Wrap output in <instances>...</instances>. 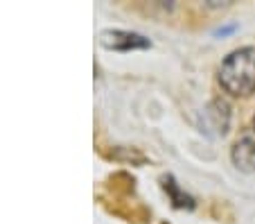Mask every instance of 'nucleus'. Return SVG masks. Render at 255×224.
Here are the masks:
<instances>
[{
	"instance_id": "nucleus-2",
	"label": "nucleus",
	"mask_w": 255,
	"mask_h": 224,
	"mask_svg": "<svg viewBox=\"0 0 255 224\" xmlns=\"http://www.w3.org/2000/svg\"><path fill=\"white\" fill-rule=\"evenodd\" d=\"M231 159L242 172H255V134L237 138L231 150Z\"/></svg>"
},
{
	"instance_id": "nucleus-5",
	"label": "nucleus",
	"mask_w": 255,
	"mask_h": 224,
	"mask_svg": "<svg viewBox=\"0 0 255 224\" xmlns=\"http://www.w3.org/2000/svg\"><path fill=\"white\" fill-rule=\"evenodd\" d=\"M253 132H255V116H253Z\"/></svg>"
},
{
	"instance_id": "nucleus-4",
	"label": "nucleus",
	"mask_w": 255,
	"mask_h": 224,
	"mask_svg": "<svg viewBox=\"0 0 255 224\" xmlns=\"http://www.w3.org/2000/svg\"><path fill=\"white\" fill-rule=\"evenodd\" d=\"M203 116L206 118H212V129H215L217 134H226V127H228V118H231V113H228V104L222 102V100H215V102L210 104V107L203 111Z\"/></svg>"
},
{
	"instance_id": "nucleus-3",
	"label": "nucleus",
	"mask_w": 255,
	"mask_h": 224,
	"mask_svg": "<svg viewBox=\"0 0 255 224\" xmlns=\"http://www.w3.org/2000/svg\"><path fill=\"white\" fill-rule=\"evenodd\" d=\"M102 45L111 50H142L149 48V41L133 32H122V29H113V32H104L102 34Z\"/></svg>"
},
{
	"instance_id": "nucleus-1",
	"label": "nucleus",
	"mask_w": 255,
	"mask_h": 224,
	"mask_svg": "<svg viewBox=\"0 0 255 224\" xmlns=\"http://www.w3.org/2000/svg\"><path fill=\"white\" fill-rule=\"evenodd\" d=\"M219 84L235 98L255 93V48H240L231 52L219 66Z\"/></svg>"
}]
</instances>
